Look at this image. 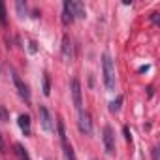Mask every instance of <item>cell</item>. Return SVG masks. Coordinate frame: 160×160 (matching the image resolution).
I'll use <instances>...</instances> for the list:
<instances>
[{"mask_svg": "<svg viewBox=\"0 0 160 160\" xmlns=\"http://www.w3.org/2000/svg\"><path fill=\"white\" fill-rule=\"evenodd\" d=\"M58 134H60V141H62V149H64L66 160H75L73 149H72V145H68V139H66V132H64V124H62V121H58Z\"/></svg>", "mask_w": 160, "mask_h": 160, "instance_id": "cell-3", "label": "cell"}, {"mask_svg": "<svg viewBox=\"0 0 160 160\" xmlns=\"http://www.w3.org/2000/svg\"><path fill=\"white\" fill-rule=\"evenodd\" d=\"M17 10H19V17H25V13H27V6L23 4V2H17Z\"/></svg>", "mask_w": 160, "mask_h": 160, "instance_id": "cell-16", "label": "cell"}, {"mask_svg": "<svg viewBox=\"0 0 160 160\" xmlns=\"http://www.w3.org/2000/svg\"><path fill=\"white\" fill-rule=\"evenodd\" d=\"M102 68H104V83L108 91H115V64L109 55L102 57Z\"/></svg>", "mask_w": 160, "mask_h": 160, "instance_id": "cell-1", "label": "cell"}, {"mask_svg": "<svg viewBox=\"0 0 160 160\" xmlns=\"http://www.w3.org/2000/svg\"><path fill=\"white\" fill-rule=\"evenodd\" d=\"M73 15L79 17V19H85V4L83 2H73Z\"/></svg>", "mask_w": 160, "mask_h": 160, "instance_id": "cell-11", "label": "cell"}, {"mask_svg": "<svg viewBox=\"0 0 160 160\" xmlns=\"http://www.w3.org/2000/svg\"><path fill=\"white\" fill-rule=\"evenodd\" d=\"M13 83H15V89H17L19 96H21L25 102H30V91H28V85L23 83V79H21L15 72H13Z\"/></svg>", "mask_w": 160, "mask_h": 160, "instance_id": "cell-4", "label": "cell"}, {"mask_svg": "<svg viewBox=\"0 0 160 160\" xmlns=\"http://www.w3.org/2000/svg\"><path fill=\"white\" fill-rule=\"evenodd\" d=\"M0 121H8V111L0 106Z\"/></svg>", "mask_w": 160, "mask_h": 160, "instance_id": "cell-17", "label": "cell"}, {"mask_svg": "<svg viewBox=\"0 0 160 160\" xmlns=\"http://www.w3.org/2000/svg\"><path fill=\"white\" fill-rule=\"evenodd\" d=\"M62 57H64V60H72V42H70V38L68 36H64L62 38Z\"/></svg>", "mask_w": 160, "mask_h": 160, "instance_id": "cell-9", "label": "cell"}, {"mask_svg": "<svg viewBox=\"0 0 160 160\" xmlns=\"http://www.w3.org/2000/svg\"><path fill=\"white\" fill-rule=\"evenodd\" d=\"M15 152H17V156H19L21 160H28V152H27V149H25L21 143H15Z\"/></svg>", "mask_w": 160, "mask_h": 160, "instance_id": "cell-12", "label": "cell"}, {"mask_svg": "<svg viewBox=\"0 0 160 160\" xmlns=\"http://www.w3.org/2000/svg\"><path fill=\"white\" fill-rule=\"evenodd\" d=\"M104 145H106V152L111 156L115 152V134H113V128L109 124L104 128Z\"/></svg>", "mask_w": 160, "mask_h": 160, "instance_id": "cell-2", "label": "cell"}, {"mask_svg": "<svg viewBox=\"0 0 160 160\" xmlns=\"http://www.w3.org/2000/svg\"><path fill=\"white\" fill-rule=\"evenodd\" d=\"M2 147H4V145H2V138H0V149H2Z\"/></svg>", "mask_w": 160, "mask_h": 160, "instance_id": "cell-20", "label": "cell"}, {"mask_svg": "<svg viewBox=\"0 0 160 160\" xmlns=\"http://www.w3.org/2000/svg\"><path fill=\"white\" fill-rule=\"evenodd\" d=\"M121 104H122V96H119L117 100H113V102L109 104V109L115 113V111H119V109H121Z\"/></svg>", "mask_w": 160, "mask_h": 160, "instance_id": "cell-13", "label": "cell"}, {"mask_svg": "<svg viewBox=\"0 0 160 160\" xmlns=\"http://www.w3.org/2000/svg\"><path fill=\"white\" fill-rule=\"evenodd\" d=\"M17 122H19V128L25 132V136H28L30 134V117L28 115H19Z\"/></svg>", "mask_w": 160, "mask_h": 160, "instance_id": "cell-10", "label": "cell"}, {"mask_svg": "<svg viewBox=\"0 0 160 160\" xmlns=\"http://www.w3.org/2000/svg\"><path fill=\"white\" fill-rule=\"evenodd\" d=\"M72 96H73V106L77 111L83 109V102H81V85H79L77 79L72 81Z\"/></svg>", "mask_w": 160, "mask_h": 160, "instance_id": "cell-5", "label": "cell"}, {"mask_svg": "<svg viewBox=\"0 0 160 160\" xmlns=\"http://www.w3.org/2000/svg\"><path fill=\"white\" fill-rule=\"evenodd\" d=\"M124 136H126V139H128V141H130V130H128V128H126V126H124Z\"/></svg>", "mask_w": 160, "mask_h": 160, "instance_id": "cell-18", "label": "cell"}, {"mask_svg": "<svg viewBox=\"0 0 160 160\" xmlns=\"http://www.w3.org/2000/svg\"><path fill=\"white\" fill-rule=\"evenodd\" d=\"M40 121H42V128L45 132H53L55 126H53V119H51L47 108H40Z\"/></svg>", "mask_w": 160, "mask_h": 160, "instance_id": "cell-7", "label": "cell"}, {"mask_svg": "<svg viewBox=\"0 0 160 160\" xmlns=\"http://www.w3.org/2000/svg\"><path fill=\"white\" fill-rule=\"evenodd\" d=\"M79 130H81L83 134H91L92 132V124H91V115L87 111H79Z\"/></svg>", "mask_w": 160, "mask_h": 160, "instance_id": "cell-6", "label": "cell"}, {"mask_svg": "<svg viewBox=\"0 0 160 160\" xmlns=\"http://www.w3.org/2000/svg\"><path fill=\"white\" fill-rule=\"evenodd\" d=\"M73 19H75V15H73V2L72 0H66L64 2V12H62V23L64 25H72Z\"/></svg>", "mask_w": 160, "mask_h": 160, "instance_id": "cell-8", "label": "cell"}, {"mask_svg": "<svg viewBox=\"0 0 160 160\" xmlns=\"http://www.w3.org/2000/svg\"><path fill=\"white\" fill-rule=\"evenodd\" d=\"M152 23H156V25H158V13H152Z\"/></svg>", "mask_w": 160, "mask_h": 160, "instance_id": "cell-19", "label": "cell"}, {"mask_svg": "<svg viewBox=\"0 0 160 160\" xmlns=\"http://www.w3.org/2000/svg\"><path fill=\"white\" fill-rule=\"evenodd\" d=\"M6 8H4V2H0V25L6 27Z\"/></svg>", "mask_w": 160, "mask_h": 160, "instance_id": "cell-15", "label": "cell"}, {"mask_svg": "<svg viewBox=\"0 0 160 160\" xmlns=\"http://www.w3.org/2000/svg\"><path fill=\"white\" fill-rule=\"evenodd\" d=\"M43 94H45V96L51 94V81H49V75L43 77Z\"/></svg>", "mask_w": 160, "mask_h": 160, "instance_id": "cell-14", "label": "cell"}]
</instances>
